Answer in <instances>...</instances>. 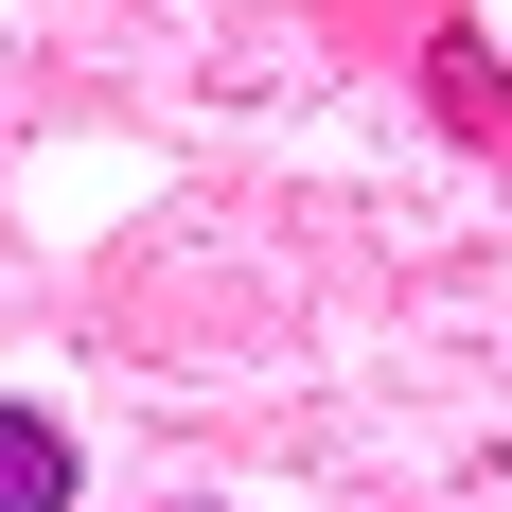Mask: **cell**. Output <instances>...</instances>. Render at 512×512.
Returning a JSON list of instances; mask_svg holds the SVG:
<instances>
[{
  "label": "cell",
  "mask_w": 512,
  "mask_h": 512,
  "mask_svg": "<svg viewBox=\"0 0 512 512\" xmlns=\"http://www.w3.org/2000/svg\"><path fill=\"white\" fill-rule=\"evenodd\" d=\"M0 512H71V424L0 407Z\"/></svg>",
  "instance_id": "1"
}]
</instances>
